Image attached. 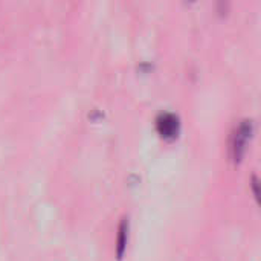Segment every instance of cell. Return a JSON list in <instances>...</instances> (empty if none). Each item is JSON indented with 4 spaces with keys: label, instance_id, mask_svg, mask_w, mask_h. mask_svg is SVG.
Segmentation results:
<instances>
[{
    "label": "cell",
    "instance_id": "3957f363",
    "mask_svg": "<svg viewBox=\"0 0 261 261\" xmlns=\"http://www.w3.org/2000/svg\"><path fill=\"white\" fill-rule=\"evenodd\" d=\"M127 240H128V222L124 219L119 225L118 239H116V255H118V258H122L125 248H127Z\"/></svg>",
    "mask_w": 261,
    "mask_h": 261
},
{
    "label": "cell",
    "instance_id": "6da1fadb",
    "mask_svg": "<svg viewBox=\"0 0 261 261\" xmlns=\"http://www.w3.org/2000/svg\"><path fill=\"white\" fill-rule=\"evenodd\" d=\"M251 135H252V121H249V119L242 121L239 124V127L236 128V133H234L232 142H231V156H232L234 162H240L242 158L245 156Z\"/></svg>",
    "mask_w": 261,
    "mask_h": 261
},
{
    "label": "cell",
    "instance_id": "7a4b0ae2",
    "mask_svg": "<svg viewBox=\"0 0 261 261\" xmlns=\"http://www.w3.org/2000/svg\"><path fill=\"white\" fill-rule=\"evenodd\" d=\"M156 128L159 132V135L165 139H174L179 135L180 130V122L179 118L174 113L165 112L161 113L156 119Z\"/></svg>",
    "mask_w": 261,
    "mask_h": 261
}]
</instances>
